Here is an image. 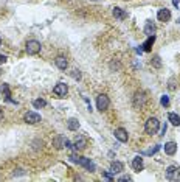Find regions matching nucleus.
Instances as JSON below:
<instances>
[{"mask_svg":"<svg viewBox=\"0 0 180 182\" xmlns=\"http://www.w3.org/2000/svg\"><path fill=\"white\" fill-rule=\"evenodd\" d=\"M160 103H162V106L168 107V106H169V98L166 97V95H163V97H162V100H160Z\"/></svg>","mask_w":180,"mask_h":182,"instance_id":"obj_27","label":"nucleus"},{"mask_svg":"<svg viewBox=\"0 0 180 182\" xmlns=\"http://www.w3.org/2000/svg\"><path fill=\"white\" fill-rule=\"evenodd\" d=\"M113 134H115V139L118 142H121V143H124V142L129 140V134H127V131L124 129V128H116Z\"/></svg>","mask_w":180,"mask_h":182,"instance_id":"obj_9","label":"nucleus"},{"mask_svg":"<svg viewBox=\"0 0 180 182\" xmlns=\"http://www.w3.org/2000/svg\"><path fill=\"white\" fill-rule=\"evenodd\" d=\"M23 120H25V123H28V125H36L40 121V115L34 111H28L23 115Z\"/></svg>","mask_w":180,"mask_h":182,"instance_id":"obj_5","label":"nucleus"},{"mask_svg":"<svg viewBox=\"0 0 180 182\" xmlns=\"http://www.w3.org/2000/svg\"><path fill=\"white\" fill-rule=\"evenodd\" d=\"M132 168L135 171H141L143 168H144V165H143V159H141V156H135L134 159H132Z\"/></svg>","mask_w":180,"mask_h":182,"instance_id":"obj_13","label":"nucleus"},{"mask_svg":"<svg viewBox=\"0 0 180 182\" xmlns=\"http://www.w3.org/2000/svg\"><path fill=\"white\" fill-rule=\"evenodd\" d=\"M70 75H72L73 79H81V72H79V70H72Z\"/></svg>","mask_w":180,"mask_h":182,"instance_id":"obj_26","label":"nucleus"},{"mask_svg":"<svg viewBox=\"0 0 180 182\" xmlns=\"http://www.w3.org/2000/svg\"><path fill=\"white\" fill-rule=\"evenodd\" d=\"M3 62H6V56L5 55H0V64H3Z\"/></svg>","mask_w":180,"mask_h":182,"instance_id":"obj_32","label":"nucleus"},{"mask_svg":"<svg viewBox=\"0 0 180 182\" xmlns=\"http://www.w3.org/2000/svg\"><path fill=\"white\" fill-rule=\"evenodd\" d=\"M155 31H157L155 23H152L151 20H149V22H146V25H144V34L152 36V34H155Z\"/></svg>","mask_w":180,"mask_h":182,"instance_id":"obj_17","label":"nucleus"},{"mask_svg":"<svg viewBox=\"0 0 180 182\" xmlns=\"http://www.w3.org/2000/svg\"><path fill=\"white\" fill-rule=\"evenodd\" d=\"M157 19L160 20V22H168V20L171 19V11L166 10V8L158 10V12H157Z\"/></svg>","mask_w":180,"mask_h":182,"instance_id":"obj_11","label":"nucleus"},{"mask_svg":"<svg viewBox=\"0 0 180 182\" xmlns=\"http://www.w3.org/2000/svg\"><path fill=\"white\" fill-rule=\"evenodd\" d=\"M123 170H124V165L121 162H112L110 164V173L112 174H120Z\"/></svg>","mask_w":180,"mask_h":182,"instance_id":"obj_14","label":"nucleus"},{"mask_svg":"<svg viewBox=\"0 0 180 182\" xmlns=\"http://www.w3.org/2000/svg\"><path fill=\"white\" fill-rule=\"evenodd\" d=\"M110 69H112V70H118L120 69V62H118V61H112V62H110Z\"/></svg>","mask_w":180,"mask_h":182,"instance_id":"obj_28","label":"nucleus"},{"mask_svg":"<svg viewBox=\"0 0 180 182\" xmlns=\"http://www.w3.org/2000/svg\"><path fill=\"white\" fill-rule=\"evenodd\" d=\"M158 128H160V121H158L155 117L148 118L146 123H144V131H146V134H149V136H154V134H157Z\"/></svg>","mask_w":180,"mask_h":182,"instance_id":"obj_2","label":"nucleus"},{"mask_svg":"<svg viewBox=\"0 0 180 182\" xmlns=\"http://www.w3.org/2000/svg\"><path fill=\"white\" fill-rule=\"evenodd\" d=\"M166 179H169V181L180 179V170H179L176 165H171V167L166 168Z\"/></svg>","mask_w":180,"mask_h":182,"instance_id":"obj_6","label":"nucleus"},{"mask_svg":"<svg viewBox=\"0 0 180 182\" xmlns=\"http://www.w3.org/2000/svg\"><path fill=\"white\" fill-rule=\"evenodd\" d=\"M75 164H78V165H81V167H84V168H87L89 171H95V164L90 159H87V157H81V156H78V159H76V162Z\"/></svg>","mask_w":180,"mask_h":182,"instance_id":"obj_7","label":"nucleus"},{"mask_svg":"<svg viewBox=\"0 0 180 182\" xmlns=\"http://www.w3.org/2000/svg\"><path fill=\"white\" fill-rule=\"evenodd\" d=\"M166 128H168V126H166V123L163 125V128H162V136H165V132H166Z\"/></svg>","mask_w":180,"mask_h":182,"instance_id":"obj_34","label":"nucleus"},{"mask_svg":"<svg viewBox=\"0 0 180 182\" xmlns=\"http://www.w3.org/2000/svg\"><path fill=\"white\" fill-rule=\"evenodd\" d=\"M168 120L171 121V125H174V126H180V117L177 115V114L171 112L169 115H168Z\"/></svg>","mask_w":180,"mask_h":182,"instance_id":"obj_20","label":"nucleus"},{"mask_svg":"<svg viewBox=\"0 0 180 182\" xmlns=\"http://www.w3.org/2000/svg\"><path fill=\"white\" fill-rule=\"evenodd\" d=\"M64 145H65V139L62 137V136H56V137L53 139V146L56 148V150H62Z\"/></svg>","mask_w":180,"mask_h":182,"instance_id":"obj_18","label":"nucleus"},{"mask_svg":"<svg viewBox=\"0 0 180 182\" xmlns=\"http://www.w3.org/2000/svg\"><path fill=\"white\" fill-rule=\"evenodd\" d=\"M25 51L28 53V55H37V53L40 51V42L39 40H34V39L28 40L26 45H25Z\"/></svg>","mask_w":180,"mask_h":182,"instance_id":"obj_3","label":"nucleus"},{"mask_svg":"<svg viewBox=\"0 0 180 182\" xmlns=\"http://www.w3.org/2000/svg\"><path fill=\"white\" fill-rule=\"evenodd\" d=\"M64 146H65V148H72V142L65 139V145H64Z\"/></svg>","mask_w":180,"mask_h":182,"instance_id":"obj_33","label":"nucleus"},{"mask_svg":"<svg viewBox=\"0 0 180 182\" xmlns=\"http://www.w3.org/2000/svg\"><path fill=\"white\" fill-rule=\"evenodd\" d=\"M0 72H2V70H0Z\"/></svg>","mask_w":180,"mask_h":182,"instance_id":"obj_38","label":"nucleus"},{"mask_svg":"<svg viewBox=\"0 0 180 182\" xmlns=\"http://www.w3.org/2000/svg\"><path fill=\"white\" fill-rule=\"evenodd\" d=\"M67 128L70 131H78V128H79V121H78V118H70L67 121Z\"/></svg>","mask_w":180,"mask_h":182,"instance_id":"obj_19","label":"nucleus"},{"mask_svg":"<svg viewBox=\"0 0 180 182\" xmlns=\"http://www.w3.org/2000/svg\"><path fill=\"white\" fill-rule=\"evenodd\" d=\"M148 103V97L144 92H135L134 97H132V104L135 109H143Z\"/></svg>","mask_w":180,"mask_h":182,"instance_id":"obj_1","label":"nucleus"},{"mask_svg":"<svg viewBox=\"0 0 180 182\" xmlns=\"http://www.w3.org/2000/svg\"><path fill=\"white\" fill-rule=\"evenodd\" d=\"M112 14H113V17H115V19H118V20H124V19L127 17L126 11H124V10H121V8H118V6H115V8H113Z\"/></svg>","mask_w":180,"mask_h":182,"instance_id":"obj_16","label":"nucleus"},{"mask_svg":"<svg viewBox=\"0 0 180 182\" xmlns=\"http://www.w3.org/2000/svg\"><path fill=\"white\" fill-rule=\"evenodd\" d=\"M118 181H120V182H123V181H130V176H127V174H126V176H121Z\"/></svg>","mask_w":180,"mask_h":182,"instance_id":"obj_30","label":"nucleus"},{"mask_svg":"<svg viewBox=\"0 0 180 182\" xmlns=\"http://www.w3.org/2000/svg\"><path fill=\"white\" fill-rule=\"evenodd\" d=\"M87 143H89V140H87L86 136H76V139H75V142H73V146H75L78 151H82V150H86Z\"/></svg>","mask_w":180,"mask_h":182,"instance_id":"obj_8","label":"nucleus"},{"mask_svg":"<svg viewBox=\"0 0 180 182\" xmlns=\"http://www.w3.org/2000/svg\"><path fill=\"white\" fill-rule=\"evenodd\" d=\"M177 22H179V23H180V19H177Z\"/></svg>","mask_w":180,"mask_h":182,"instance_id":"obj_36","label":"nucleus"},{"mask_svg":"<svg viewBox=\"0 0 180 182\" xmlns=\"http://www.w3.org/2000/svg\"><path fill=\"white\" fill-rule=\"evenodd\" d=\"M54 64H56L58 69H61V70H65L67 67H68V61H67L64 56H58L56 59H54Z\"/></svg>","mask_w":180,"mask_h":182,"instance_id":"obj_15","label":"nucleus"},{"mask_svg":"<svg viewBox=\"0 0 180 182\" xmlns=\"http://www.w3.org/2000/svg\"><path fill=\"white\" fill-rule=\"evenodd\" d=\"M151 64L154 65L155 69H160V67H162V61H160V56H157V55H155L154 58L151 59Z\"/></svg>","mask_w":180,"mask_h":182,"instance_id":"obj_23","label":"nucleus"},{"mask_svg":"<svg viewBox=\"0 0 180 182\" xmlns=\"http://www.w3.org/2000/svg\"><path fill=\"white\" fill-rule=\"evenodd\" d=\"M165 153L168 154V156H174L177 153V143L176 142H168V143H165Z\"/></svg>","mask_w":180,"mask_h":182,"instance_id":"obj_12","label":"nucleus"},{"mask_svg":"<svg viewBox=\"0 0 180 182\" xmlns=\"http://www.w3.org/2000/svg\"><path fill=\"white\" fill-rule=\"evenodd\" d=\"M158 150H160V145H155L154 148H151V150H146V151H143L144 156H152V154H155Z\"/></svg>","mask_w":180,"mask_h":182,"instance_id":"obj_24","label":"nucleus"},{"mask_svg":"<svg viewBox=\"0 0 180 182\" xmlns=\"http://www.w3.org/2000/svg\"><path fill=\"white\" fill-rule=\"evenodd\" d=\"M47 104V101L45 100H42V98H37V100H34L33 101V106L36 107V109H40V107H44Z\"/></svg>","mask_w":180,"mask_h":182,"instance_id":"obj_22","label":"nucleus"},{"mask_svg":"<svg viewBox=\"0 0 180 182\" xmlns=\"http://www.w3.org/2000/svg\"><path fill=\"white\" fill-rule=\"evenodd\" d=\"M102 178H104V179H107V181H112V176H110L109 173H102Z\"/></svg>","mask_w":180,"mask_h":182,"instance_id":"obj_29","label":"nucleus"},{"mask_svg":"<svg viewBox=\"0 0 180 182\" xmlns=\"http://www.w3.org/2000/svg\"><path fill=\"white\" fill-rule=\"evenodd\" d=\"M0 90H2V92L5 93V95H6V98H10V95H11V93H10V89H8V84H3V86H0Z\"/></svg>","mask_w":180,"mask_h":182,"instance_id":"obj_25","label":"nucleus"},{"mask_svg":"<svg viewBox=\"0 0 180 182\" xmlns=\"http://www.w3.org/2000/svg\"><path fill=\"white\" fill-rule=\"evenodd\" d=\"M168 87H169V90H174V89H176V86H174V81H172V79L169 81V86H168Z\"/></svg>","mask_w":180,"mask_h":182,"instance_id":"obj_31","label":"nucleus"},{"mask_svg":"<svg viewBox=\"0 0 180 182\" xmlns=\"http://www.w3.org/2000/svg\"><path fill=\"white\" fill-rule=\"evenodd\" d=\"M2 118H3V111L0 109V120H2Z\"/></svg>","mask_w":180,"mask_h":182,"instance_id":"obj_35","label":"nucleus"},{"mask_svg":"<svg viewBox=\"0 0 180 182\" xmlns=\"http://www.w3.org/2000/svg\"><path fill=\"white\" fill-rule=\"evenodd\" d=\"M109 104H110V101H109V97L107 95H104V93H100L98 97H96V109L98 111H106L107 107H109Z\"/></svg>","mask_w":180,"mask_h":182,"instance_id":"obj_4","label":"nucleus"},{"mask_svg":"<svg viewBox=\"0 0 180 182\" xmlns=\"http://www.w3.org/2000/svg\"><path fill=\"white\" fill-rule=\"evenodd\" d=\"M67 92H68V86L64 84V83H58L56 86H54V89H53V93L58 95V97H65Z\"/></svg>","mask_w":180,"mask_h":182,"instance_id":"obj_10","label":"nucleus"},{"mask_svg":"<svg viewBox=\"0 0 180 182\" xmlns=\"http://www.w3.org/2000/svg\"><path fill=\"white\" fill-rule=\"evenodd\" d=\"M154 42H155V36L152 34V36H149V37H148L146 42L143 44V50H144V51H149V50H151V47H152V44H154Z\"/></svg>","mask_w":180,"mask_h":182,"instance_id":"obj_21","label":"nucleus"},{"mask_svg":"<svg viewBox=\"0 0 180 182\" xmlns=\"http://www.w3.org/2000/svg\"><path fill=\"white\" fill-rule=\"evenodd\" d=\"M0 44H2V39H0Z\"/></svg>","mask_w":180,"mask_h":182,"instance_id":"obj_37","label":"nucleus"}]
</instances>
